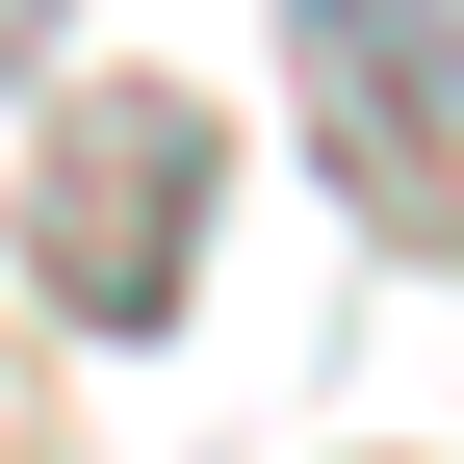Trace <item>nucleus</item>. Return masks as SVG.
<instances>
[{"label": "nucleus", "mask_w": 464, "mask_h": 464, "mask_svg": "<svg viewBox=\"0 0 464 464\" xmlns=\"http://www.w3.org/2000/svg\"><path fill=\"white\" fill-rule=\"evenodd\" d=\"M284 103L387 258H464V0H284Z\"/></svg>", "instance_id": "f03ea898"}, {"label": "nucleus", "mask_w": 464, "mask_h": 464, "mask_svg": "<svg viewBox=\"0 0 464 464\" xmlns=\"http://www.w3.org/2000/svg\"><path fill=\"white\" fill-rule=\"evenodd\" d=\"M52 26H78V0H0V78H26V52H52Z\"/></svg>", "instance_id": "7ed1b4c3"}, {"label": "nucleus", "mask_w": 464, "mask_h": 464, "mask_svg": "<svg viewBox=\"0 0 464 464\" xmlns=\"http://www.w3.org/2000/svg\"><path fill=\"white\" fill-rule=\"evenodd\" d=\"M207 181H232V130L181 78H103V103H52V181H26V284L78 335H181V284H207Z\"/></svg>", "instance_id": "f257e3e1"}]
</instances>
